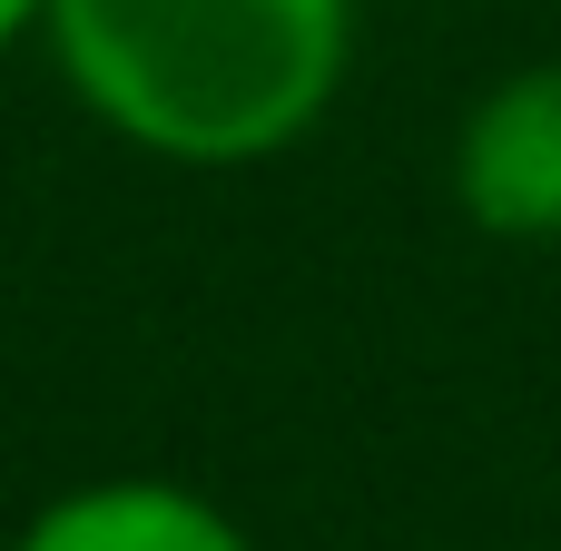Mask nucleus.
I'll return each instance as SVG.
<instances>
[{"label": "nucleus", "instance_id": "obj_1", "mask_svg": "<svg viewBox=\"0 0 561 551\" xmlns=\"http://www.w3.org/2000/svg\"><path fill=\"white\" fill-rule=\"evenodd\" d=\"M69 99L168 168L296 148L355 59V0H39Z\"/></svg>", "mask_w": 561, "mask_h": 551}, {"label": "nucleus", "instance_id": "obj_2", "mask_svg": "<svg viewBox=\"0 0 561 551\" xmlns=\"http://www.w3.org/2000/svg\"><path fill=\"white\" fill-rule=\"evenodd\" d=\"M454 207L503 246H561V59L503 69L463 108Z\"/></svg>", "mask_w": 561, "mask_h": 551}, {"label": "nucleus", "instance_id": "obj_3", "mask_svg": "<svg viewBox=\"0 0 561 551\" xmlns=\"http://www.w3.org/2000/svg\"><path fill=\"white\" fill-rule=\"evenodd\" d=\"M10 551H256V542L237 532V513H217L187 483L108 473V483H79V493L39 503Z\"/></svg>", "mask_w": 561, "mask_h": 551}, {"label": "nucleus", "instance_id": "obj_4", "mask_svg": "<svg viewBox=\"0 0 561 551\" xmlns=\"http://www.w3.org/2000/svg\"><path fill=\"white\" fill-rule=\"evenodd\" d=\"M39 30V0H0V49H20Z\"/></svg>", "mask_w": 561, "mask_h": 551}]
</instances>
